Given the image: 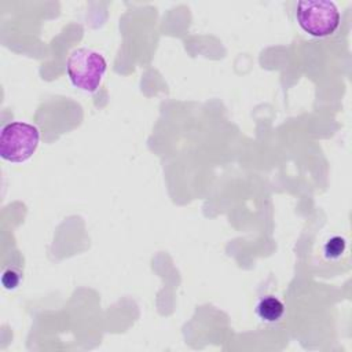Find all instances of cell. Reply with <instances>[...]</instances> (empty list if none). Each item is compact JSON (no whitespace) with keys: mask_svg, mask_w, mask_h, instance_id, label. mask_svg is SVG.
I'll use <instances>...</instances> for the list:
<instances>
[{"mask_svg":"<svg viewBox=\"0 0 352 352\" xmlns=\"http://www.w3.org/2000/svg\"><path fill=\"white\" fill-rule=\"evenodd\" d=\"M106 66L103 55L89 48L74 50L66 60L70 81L74 87L87 92H95L99 88Z\"/></svg>","mask_w":352,"mask_h":352,"instance_id":"obj_1","label":"cell"},{"mask_svg":"<svg viewBox=\"0 0 352 352\" xmlns=\"http://www.w3.org/2000/svg\"><path fill=\"white\" fill-rule=\"evenodd\" d=\"M38 129L28 122L15 121L3 126L0 133V155L10 162H25L37 150Z\"/></svg>","mask_w":352,"mask_h":352,"instance_id":"obj_2","label":"cell"},{"mask_svg":"<svg viewBox=\"0 0 352 352\" xmlns=\"http://www.w3.org/2000/svg\"><path fill=\"white\" fill-rule=\"evenodd\" d=\"M297 21L302 30L314 37H326L340 25V12L333 1L301 0L297 3Z\"/></svg>","mask_w":352,"mask_h":352,"instance_id":"obj_3","label":"cell"},{"mask_svg":"<svg viewBox=\"0 0 352 352\" xmlns=\"http://www.w3.org/2000/svg\"><path fill=\"white\" fill-rule=\"evenodd\" d=\"M256 314L261 320L267 323H275L283 316L285 304L274 296H265L258 301L256 307Z\"/></svg>","mask_w":352,"mask_h":352,"instance_id":"obj_4","label":"cell"},{"mask_svg":"<svg viewBox=\"0 0 352 352\" xmlns=\"http://www.w3.org/2000/svg\"><path fill=\"white\" fill-rule=\"evenodd\" d=\"M345 239L341 236L330 238L324 245V256L327 258H338L345 250Z\"/></svg>","mask_w":352,"mask_h":352,"instance_id":"obj_5","label":"cell"},{"mask_svg":"<svg viewBox=\"0 0 352 352\" xmlns=\"http://www.w3.org/2000/svg\"><path fill=\"white\" fill-rule=\"evenodd\" d=\"M21 271L15 270V268H7L4 272H3V276H1V283L6 289H15L19 282H21Z\"/></svg>","mask_w":352,"mask_h":352,"instance_id":"obj_6","label":"cell"}]
</instances>
